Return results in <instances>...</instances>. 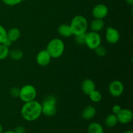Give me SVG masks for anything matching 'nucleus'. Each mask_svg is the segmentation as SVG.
Segmentation results:
<instances>
[{
  "instance_id": "nucleus-11",
  "label": "nucleus",
  "mask_w": 133,
  "mask_h": 133,
  "mask_svg": "<svg viewBox=\"0 0 133 133\" xmlns=\"http://www.w3.org/2000/svg\"><path fill=\"white\" fill-rule=\"evenodd\" d=\"M36 62L40 66H46L51 62V57H50L46 49H42L38 52L36 57Z\"/></svg>"
},
{
  "instance_id": "nucleus-8",
  "label": "nucleus",
  "mask_w": 133,
  "mask_h": 133,
  "mask_svg": "<svg viewBox=\"0 0 133 133\" xmlns=\"http://www.w3.org/2000/svg\"><path fill=\"white\" fill-rule=\"evenodd\" d=\"M120 35L116 29L112 27H108L105 31V39L110 44H115L119 40Z\"/></svg>"
},
{
  "instance_id": "nucleus-20",
  "label": "nucleus",
  "mask_w": 133,
  "mask_h": 133,
  "mask_svg": "<svg viewBox=\"0 0 133 133\" xmlns=\"http://www.w3.org/2000/svg\"><path fill=\"white\" fill-rule=\"evenodd\" d=\"M88 96H89L90 99L94 103H99L102 99V95H101V92L96 90H94L93 92H91L88 95Z\"/></svg>"
},
{
  "instance_id": "nucleus-21",
  "label": "nucleus",
  "mask_w": 133,
  "mask_h": 133,
  "mask_svg": "<svg viewBox=\"0 0 133 133\" xmlns=\"http://www.w3.org/2000/svg\"><path fill=\"white\" fill-rule=\"evenodd\" d=\"M9 48L3 44H0V60H4L7 58L9 55Z\"/></svg>"
},
{
  "instance_id": "nucleus-18",
  "label": "nucleus",
  "mask_w": 133,
  "mask_h": 133,
  "mask_svg": "<svg viewBox=\"0 0 133 133\" xmlns=\"http://www.w3.org/2000/svg\"><path fill=\"white\" fill-rule=\"evenodd\" d=\"M118 123L116 115L114 114H111L108 115L105 119V124L109 128L115 127Z\"/></svg>"
},
{
  "instance_id": "nucleus-30",
  "label": "nucleus",
  "mask_w": 133,
  "mask_h": 133,
  "mask_svg": "<svg viewBox=\"0 0 133 133\" xmlns=\"http://www.w3.org/2000/svg\"><path fill=\"white\" fill-rule=\"evenodd\" d=\"M125 1L128 5H131V6L133 5V0H125Z\"/></svg>"
},
{
  "instance_id": "nucleus-2",
  "label": "nucleus",
  "mask_w": 133,
  "mask_h": 133,
  "mask_svg": "<svg viewBox=\"0 0 133 133\" xmlns=\"http://www.w3.org/2000/svg\"><path fill=\"white\" fill-rule=\"evenodd\" d=\"M64 49V43L61 39L58 38L51 40L46 48V51L51 58H60L63 55Z\"/></svg>"
},
{
  "instance_id": "nucleus-32",
  "label": "nucleus",
  "mask_w": 133,
  "mask_h": 133,
  "mask_svg": "<svg viewBox=\"0 0 133 133\" xmlns=\"http://www.w3.org/2000/svg\"><path fill=\"white\" fill-rule=\"evenodd\" d=\"M3 133H14V131H11V130H9V131H5V132H3Z\"/></svg>"
},
{
  "instance_id": "nucleus-24",
  "label": "nucleus",
  "mask_w": 133,
  "mask_h": 133,
  "mask_svg": "<svg viewBox=\"0 0 133 133\" xmlns=\"http://www.w3.org/2000/svg\"><path fill=\"white\" fill-rule=\"evenodd\" d=\"M6 38V30L3 26L0 25V44H3Z\"/></svg>"
},
{
  "instance_id": "nucleus-17",
  "label": "nucleus",
  "mask_w": 133,
  "mask_h": 133,
  "mask_svg": "<svg viewBox=\"0 0 133 133\" xmlns=\"http://www.w3.org/2000/svg\"><path fill=\"white\" fill-rule=\"evenodd\" d=\"M88 133H104V129L100 123L92 122L88 125Z\"/></svg>"
},
{
  "instance_id": "nucleus-14",
  "label": "nucleus",
  "mask_w": 133,
  "mask_h": 133,
  "mask_svg": "<svg viewBox=\"0 0 133 133\" xmlns=\"http://www.w3.org/2000/svg\"><path fill=\"white\" fill-rule=\"evenodd\" d=\"M21 36V31L17 27H13L6 31V37L12 42L17 41Z\"/></svg>"
},
{
  "instance_id": "nucleus-16",
  "label": "nucleus",
  "mask_w": 133,
  "mask_h": 133,
  "mask_svg": "<svg viewBox=\"0 0 133 133\" xmlns=\"http://www.w3.org/2000/svg\"><path fill=\"white\" fill-rule=\"evenodd\" d=\"M104 26H105V23L103 20L102 19H97V18H94V19H93L90 24V27L92 31L97 32L101 31L104 28Z\"/></svg>"
},
{
  "instance_id": "nucleus-31",
  "label": "nucleus",
  "mask_w": 133,
  "mask_h": 133,
  "mask_svg": "<svg viewBox=\"0 0 133 133\" xmlns=\"http://www.w3.org/2000/svg\"><path fill=\"white\" fill-rule=\"evenodd\" d=\"M3 127L1 124H0V133H3Z\"/></svg>"
},
{
  "instance_id": "nucleus-22",
  "label": "nucleus",
  "mask_w": 133,
  "mask_h": 133,
  "mask_svg": "<svg viewBox=\"0 0 133 133\" xmlns=\"http://www.w3.org/2000/svg\"><path fill=\"white\" fill-rule=\"evenodd\" d=\"M94 51L96 54L99 57H104L107 54V50L106 48L101 45L97 47V48H96L94 49Z\"/></svg>"
},
{
  "instance_id": "nucleus-4",
  "label": "nucleus",
  "mask_w": 133,
  "mask_h": 133,
  "mask_svg": "<svg viewBox=\"0 0 133 133\" xmlns=\"http://www.w3.org/2000/svg\"><path fill=\"white\" fill-rule=\"evenodd\" d=\"M42 105V114L48 117H52L57 114V98L49 95L44 98Z\"/></svg>"
},
{
  "instance_id": "nucleus-10",
  "label": "nucleus",
  "mask_w": 133,
  "mask_h": 133,
  "mask_svg": "<svg viewBox=\"0 0 133 133\" xmlns=\"http://www.w3.org/2000/svg\"><path fill=\"white\" fill-rule=\"evenodd\" d=\"M109 13L108 7L104 4H97L92 9V16L94 18L103 19Z\"/></svg>"
},
{
  "instance_id": "nucleus-33",
  "label": "nucleus",
  "mask_w": 133,
  "mask_h": 133,
  "mask_svg": "<svg viewBox=\"0 0 133 133\" xmlns=\"http://www.w3.org/2000/svg\"><path fill=\"white\" fill-rule=\"evenodd\" d=\"M123 133H133L132 131H131V130H129V131H125V132H124Z\"/></svg>"
},
{
  "instance_id": "nucleus-15",
  "label": "nucleus",
  "mask_w": 133,
  "mask_h": 133,
  "mask_svg": "<svg viewBox=\"0 0 133 133\" xmlns=\"http://www.w3.org/2000/svg\"><path fill=\"white\" fill-rule=\"evenodd\" d=\"M58 34L64 38L70 37L73 35V32L72 31H71V27H70V25L65 24V23H63V24H61V25H59L58 28Z\"/></svg>"
},
{
  "instance_id": "nucleus-23",
  "label": "nucleus",
  "mask_w": 133,
  "mask_h": 133,
  "mask_svg": "<svg viewBox=\"0 0 133 133\" xmlns=\"http://www.w3.org/2000/svg\"><path fill=\"white\" fill-rule=\"evenodd\" d=\"M87 33V32H86ZM86 33L78 35L75 36V41L79 45H84L85 44Z\"/></svg>"
},
{
  "instance_id": "nucleus-27",
  "label": "nucleus",
  "mask_w": 133,
  "mask_h": 133,
  "mask_svg": "<svg viewBox=\"0 0 133 133\" xmlns=\"http://www.w3.org/2000/svg\"><path fill=\"white\" fill-rule=\"evenodd\" d=\"M122 108L120 105H114V106L112 108V114H115V115H117L119 112L122 110Z\"/></svg>"
},
{
  "instance_id": "nucleus-1",
  "label": "nucleus",
  "mask_w": 133,
  "mask_h": 133,
  "mask_svg": "<svg viewBox=\"0 0 133 133\" xmlns=\"http://www.w3.org/2000/svg\"><path fill=\"white\" fill-rule=\"evenodd\" d=\"M42 105L37 101L24 103L21 109V115L27 122H34L42 115Z\"/></svg>"
},
{
  "instance_id": "nucleus-28",
  "label": "nucleus",
  "mask_w": 133,
  "mask_h": 133,
  "mask_svg": "<svg viewBox=\"0 0 133 133\" xmlns=\"http://www.w3.org/2000/svg\"><path fill=\"white\" fill-rule=\"evenodd\" d=\"M14 133H25V129L23 126H18L14 131Z\"/></svg>"
},
{
  "instance_id": "nucleus-19",
  "label": "nucleus",
  "mask_w": 133,
  "mask_h": 133,
  "mask_svg": "<svg viewBox=\"0 0 133 133\" xmlns=\"http://www.w3.org/2000/svg\"><path fill=\"white\" fill-rule=\"evenodd\" d=\"M9 57L13 60V61H20L21 59L23 58V51L19 49H14L12 50L9 51Z\"/></svg>"
},
{
  "instance_id": "nucleus-34",
  "label": "nucleus",
  "mask_w": 133,
  "mask_h": 133,
  "mask_svg": "<svg viewBox=\"0 0 133 133\" xmlns=\"http://www.w3.org/2000/svg\"><path fill=\"white\" fill-rule=\"evenodd\" d=\"M22 1H26V0H21Z\"/></svg>"
},
{
  "instance_id": "nucleus-12",
  "label": "nucleus",
  "mask_w": 133,
  "mask_h": 133,
  "mask_svg": "<svg viewBox=\"0 0 133 133\" xmlns=\"http://www.w3.org/2000/svg\"><path fill=\"white\" fill-rule=\"evenodd\" d=\"M81 89L84 94L88 96L91 92L96 90V84L92 79H86L82 83Z\"/></svg>"
},
{
  "instance_id": "nucleus-6",
  "label": "nucleus",
  "mask_w": 133,
  "mask_h": 133,
  "mask_svg": "<svg viewBox=\"0 0 133 133\" xmlns=\"http://www.w3.org/2000/svg\"><path fill=\"white\" fill-rule=\"evenodd\" d=\"M101 44V38L99 34L97 32H90L86 33L85 45L89 49L94 50L96 48L99 46Z\"/></svg>"
},
{
  "instance_id": "nucleus-26",
  "label": "nucleus",
  "mask_w": 133,
  "mask_h": 133,
  "mask_svg": "<svg viewBox=\"0 0 133 133\" xmlns=\"http://www.w3.org/2000/svg\"><path fill=\"white\" fill-rule=\"evenodd\" d=\"M3 3L7 6H16L22 2L21 0H2Z\"/></svg>"
},
{
  "instance_id": "nucleus-29",
  "label": "nucleus",
  "mask_w": 133,
  "mask_h": 133,
  "mask_svg": "<svg viewBox=\"0 0 133 133\" xmlns=\"http://www.w3.org/2000/svg\"><path fill=\"white\" fill-rule=\"evenodd\" d=\"M12 44V42L11 41H10L9 39H8L7 38H6V40H5V41L3 42V43L2 44H3V45H5V46L8 47V48H9L10 46H11Z\"/></svg>"
},
{
  "instance_id": "nucleus-25",
  "label": "nucleus",
  "mask_w": 133,
  "mask_h": 133,
  "mask_svg": "<svg viewBox=\"0 0 133 133\" xmlns=\"http://www.w3.org/2000/svg\"><path fill=\"white\" fill-rule=\"evenodd\" d=\"M19 90L20 88H18V87H12L10 89V91H9V93H10V95L12 97H19Z\"/></svg>"
},
{
  "instance_id": "nucleus-9",
  "label": "nucleus",
  "mask_w": 133,
  "mask_h": 133,
  "mask_svg": "<svg viewBox=\"0 0 133 133\" xmlns=\"http://www.w3.org/2000/svg\"><path fill=\"white\" fill-rule=\"evenodd\" d=\"M119 123L122 124H128L132 122L133 113L131 110L127 109H122V110L116 115Z\"/></svg>"
},
{
  "instance_id": "nucleus-7",
  "label": "nucleus",
  "mask_w": 133,
  "mask_h": 133,
  "mask_svg": "<svg viewBox=\"0 0 133 133\" xmlns=\"http://www.w3.org/2000/svg\"><path fill=\"white\" fill-rule=\"evenodd\" d=\"M110 94L114 97H118L122 96L124 91V86L123 83L118 80H115L110 83L109 87Z\"/></svg>"
},
{
  "instance_id": "nucleus-13",
  "label": "nucleus",
  "mask_w": 133,
  "mask_h": 133,
  "mask_svg": "<svg viewBox=\"0 0 133 133\" xmlns=\"http://www.w3.org/2000/svg\"><path fill=\"white\" fill-rule=\"evenodd\" d=\"M96 109L93 105H88L83 109L82 112V117L86 120H90L96 116Z\"/></svg>"
},
{
  "instance_id": "nucleus-3",
  "label": "nucleus",
  "mask_w": 133,
  "mask_h": 133,
  "mask_svg": "<svg viewBox=\"0 0 133 133\" xmlns=\"http://www.w3.org/2000/svg\"><path fill=\"white\" fill-rule=\"evenodd\" d=\"M70 25L72 31L73 35L76 36L87 32L88 23L85 17L81 15H77L71 19Z\"/></svg>"
},
{
  "instance_id": "nucleus-5",
  "label": "nucleus",
  "mask_w": 133,
  "mask_h": 133,
  "mask_svg": "<svg viewBox=\"0 0 133 133\" xmlns=\"http://www.w3.org/2000/svg\"><path fill=\"white\" fill-rule=\"evenodd\" d=\"M36 95L37 92L36 88L31 84H26L23 86L19 90V97L24 103L35 100Z\"/></svg>"
}]
</instances>
